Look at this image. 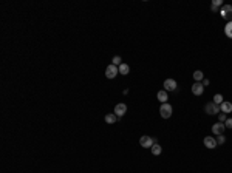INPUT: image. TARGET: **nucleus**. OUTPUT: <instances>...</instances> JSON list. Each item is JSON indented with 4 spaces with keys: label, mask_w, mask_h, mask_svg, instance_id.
<instances>
[{
    "label": "nucleus",
    "mask_w": 232,
    "mask_h": 173,
    "mask_svg": "<svg viewBox=\"0 0 232 173\" xmlns=\"http://www.w3.org/2000/svg\"><path fill=\"white\" fill-rule=\"evenodd\" d=\"M172 113H173V108H172V105H170L169 102L161 104V107H159V115H161L163 119H169V118L172 116Z\"/></svg>",
    "instance_id": "1"
},
{
    "label": "nucleus",
    "mask_w": 232,
    "mask_h": 173,
    "mask_svg": "<svg viewBox=\"0 0 232 173\" xmlns=\"http://www.w3.org/2000/svg\"><path fill=\"white\" fill-rule=\"evenodd\" d=\"M220 14L225 20L232 22V5H223L221 9H220Z\"/></svg>",
    "instance_id": "2"
},
{
    "label": "nucleus",
    "mask_w": 232,
    "mask_h": 173,
    "mask_svg": "<svg viewBox=\"0 0 232 173\" xmlns=\"http://www.w3.org/2000/svg\"><path fill=\"white\" fill-rule=\"evenodd\" d=\"M204 111H206L207 115H211V116L220 115V105H217V104H214V102H207L206 107H204Z\"/></svg>",
    "instance_id": "3"
},
{
    "label": "nucleus",
    "mask_w": 232,
    "mask_h": 173,
    "mask_svg": "<svg viewBox=\"0 0 232 173\" xmlns=\"http://www.w3.org/2000/svg\"><path fill=\"white\" fill-rule=\"evenodd\" d=\"M153 144H155V139H153L152 136L144 135V136H141V139H139V145L144 147V149H152Z\"/></svg>",
    "instance_id": "4"
},
{
    "label": "nucleus",
    "mask_w": 232,
    "mask_h": 173,
    "mask_svg": "<svg viewBox=\"0 0 232 173\" xmlns=\"http://www.w3.org/2000/svg\"><path fill=\"white\" fill-rule=\"evenodd\" d=\"M118 74H119V70H118V67L113 65V63H110V65L105 68V77H107V79H115Z\"/></svg>",
    "instance_id": "5"
},
{
    "label": "nucleus",
    "mask_w": 232,
    "mask_h": 173,
    "mask_svg": "<svg viewBox=\"0 0 232 173\" xmlns=\"http://www.w3.org/2000/svg\"><path fill=\"white\" fill-rule=\"evenodd\" d=\"M163 87H164V90L169 93V91H175L176 87H178V84H176L175 79H166L164 84H163Z\"/></svg>",
    "instance_id": "6"
},
{
    "label": "nucleus",
    "mask_w": 232,
    "mask_h": 173,
    "mask_svg": "<svg viewBox=\"0 0 232 173\" xmlns=\"http://www.w3.org/2000/svg\"><path fill=\"white\" fill-rule=\"evenodd\" d=\"M203 144L207 147V149H211V150H214V149H217V139L214 138V136H206L204 139H203Z\"/></svg>",
    "instance_id": "7"
},
{
    "label": "nucleus",
    "mask_w": 232,
    "mask_h": 173,
    "mask_svg": "<svg viewBox=\"0 0 232 173\" xmlns=\"http://www.w3.org/2000/svg\"><path fill=\"white\" fill-rule=\"evenodd\" d=\"M212 133L215 135V136H220V135H223V132L226 130V127H225V124L223 122H217V124H214L212 125Z\"/></svg>",
    "instance_id": "8"
},
{
    "label": "nucleus",
    "mask_w": 232,
    "mask_h": 173,
    "mask_svg": "<svg viewBox=\"0 0 232 173\" xmlns=\"http://www.w3.org/2000/svg\"><path fill=\"white\" fill-rule=\"evenodd\" d=\"M192 93L195 94V96H201L203 93H204V87H203V84L201 82H195L194 85H192Z\"/></svg>",
    "instance_id": "9"
},
{
    "label": "nucleus",
    "mask_w": 232,
    "mask_h": 173,
    "mask_svg": "<svg viewBox=\"0 0 232 173\" xmlns=\"http://www.w3.org/2000/svg\"><path fill=\"white\" fill-rule=\"evenodd\" d=\"M125 113H127V105H125V104L121 102V104H118V105L115 107V115L118 116V118H122Z\"/></svg>",
    "instance_id": "10"
},
{
    "label": "nucleus",
    "mask_w": 232,
    "mask_h": 173,
    "mask_svg": "<svg viewBox=\"0 0 232 173\" xmlns=\"http://www.w3.org/2000/svg\"><path fill=\"white\" fill-rule=\"evenodd\" d=\"M220 111H221V113H225V115H229V113L232 111V102L225 101V102L220 105Z\"/></svg>",
    "instance_id": "11"
},
{
    "label": "nucleus",
    "mask_w": 232,
    "mask_h": 173,
    "mask_svg": "<svg viewBox=\"0 0 232 173\" xmlns=\"http://www.w3.org/2000/svg\"><path fill=\"white\" fill-rule=\"evenodd\" d=\"M156 99H158L161 104H166V102H167V99H169L167 91H166V90H159V91L156 93Z\"/></svg>",
    "instance_id": "12"
},
{
    "label": "nucleus",
    "mask_w": 232,
    "mask_h": 173,
    "mask_svg": "<svg viewBox=\"0 0 232 173\" xmlns=\"http://www.w3.org/2000/svg\"><path fill=\"white\" fill-rule=\"evenodd\" d=\"M118 70H119V74H121V76H127V74L130 73V67H128L127 63H121V65L118 67Z\"/></svg>",
    "instance_id": "13"
},
{
    "label": "nucleus",
    "mask_w": 232,
    "mask_h": 173,
    "mask_svg": "<svg viewBox=\"0 0 232 173\" xmlns=\"http://www.w3.org/2000/svg\"><path fill=\"white\" fill-rule=\"evenodd\" d=\"M192 76H194V80H195V82H200V80L203 82V79H204V74H203V71H201V70L194 71V74H192Z\"/></svg>",
    "instance_id": "14"
},
{
    "label": "nucleus",
    "mask_w": 232,
    "mask_h": 173,
    "mask_svg": "<svg viewBox=\"0 0 232 173\" xmlns=\"http://www.w3.org/2000/svg\"><path fill=\"white\" fill-rule=\"evenodd\" d=\"M116 119H118V116H116L115 113H109V115H105V118H104V121H105L107 124H115Z\"/></svg>",
    "instance_id": "15"
},
{
    "label": "nucleus",
    "mask_w": 232,
    "mask_h": 173,
    "mask_svg": "<svg viewBox=\"0 0 232 173\" xmlns=\"http://www.w3.org/2000/svg\"><path fill=\"white\" fill-rule=\"evenodd\" d=\"M161 152H163V149H161V145H159L158 142H155V144L152 145V155H155V156H158V155H161Z\"/></svg>",
    "instance_id": "16"
},
{
    "label": "nucleus",
    "mask_w": 232,
    "mask_h": 173,
    "mask_svg": "<svg viewBox=\"0 0 232 173\" xmlns=\"http://www.w3.org/2000/svg\"><path fill=\"white\" fill-rule=\"evenodd\" d=\"M225 34H226V37L232 39V22H228V23H226V26H225Z\"/></svg>",
    "instance_id": "17"
},
{
    "label": "nucleus",
    "mask_w": 232,
    "mask_h": 173,
    "mask_svg": "<svg viewBox=\"0 0 232 173\" xmlns=\"http://www.w3.org/2000/svg\"><path fill=\"white\" fill-rule=\"evenodd\" d=\"M220 6H223V2L221 0H214L212 2V12H218Z\"/></svg>",
    "instance_id": "18"
},
{
    "label": "nucleus",
    "mask_w": 232,
    "mask_h": 173,
    "mask_svg": "<svg viewBox=\"0 0 232 173\" xmlns=\"http://www.w3.org/2000/svg\"><path fill=\"white\" fill-rule=\"evenodd\" d=\"M212 102H214V104H217V105H221V104L225 102V99H223V96H221V94H215Z\"/></svg>",
    "instance_id": "19"
},
{
    "label": "nucleus",
    "mask_w": 232,
    "mask_h": 173,
    "mask_svg": "<svg viewBox=\"0 0 232 173\" xmlns=\"http://www.w3.org/2000/svg\"><path fill=\"white\" fill-rule=\"evenodd\" d=\"M112 63L116 65V67H119L121 63H122V59H121V56H115L113 59H112Z\"/></svg>",
    "instance_id": "20"
},
{
    "label": "nucleus",
    "mask_w": 232,
    "mask_h": 173,
    "mask_svg": "<svg viewBox=\"0 0 232 173\" xmlns=\"http://www.w3.org/2000/svg\"><path fill=\"white\" fill-rule=\"evenodd\" d=\"M225 142H226V138H225L223 135H220V136H217V144H218V145H223Z\"/></svg>",
    "instance_id": "21"
},
{
    "label": "nucleus",
    "mask_w": 232,
    "mask_h": 173,
    "mask_svg": "<svg viewBox=\"0 0 232 173\" xmlns=\"http://www.w3.org/2000/svg\"><path fill=\"white\" fill-rule=\"evenodd\" d=\"M226 119H228V115H225V113H220L218 115V122H226Z\"/></svg>",
    "instance_id": "22"
},
{
    "label": "nucleus",
    "mask_w": 232,
    "mask_h": 173,
    "mask_svg": "<svg viewBox=\"0 0 232 173\" xmlns=\"http://www.w3.org/2000/svg\"><path fill=\"white\" fill-rule=\"evenodd\" d=\"M225 127H226V128H232V118H228V119H226Z\"/></svg>",
    "instance_id": "23"
},
{
    "label": "nucleus",
    "mask_w": 232,
    "mask_h": 173,
    "mask_svg": "<svg viewBox=\"0 0 232 173\" xmlns=\"http://www.w3.org/2000/svg\"><path fill=\"white\" fill-rule=\"evenodd\" d=\"M201 84H203V87H207V85H209V84H211V82H209V79H206V77H204V79H203V82H201Z\"/></svg>",
    "instance_id": "24"
}]
</instances>
